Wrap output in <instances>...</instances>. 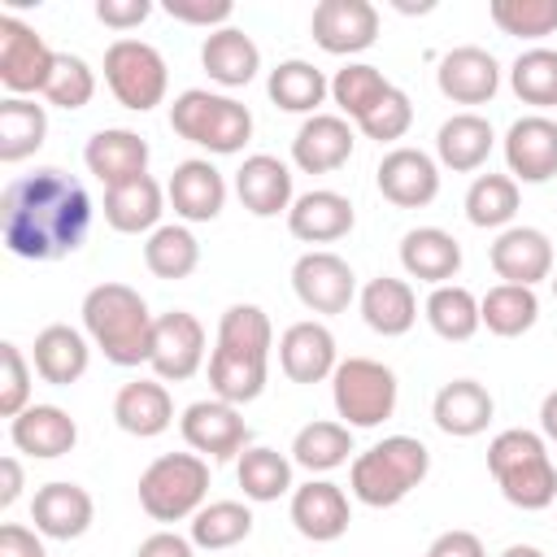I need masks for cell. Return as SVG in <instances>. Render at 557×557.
<instances>
[{
	"mask_svg": "<svg viewBox=\"0 0 557 557\" xmlns=\"http://www.w3.org/2000/svg\"><path fill=\"white\" fill-rule=\"evenodd\" d=\"M292 292L309 313H344L357 300V274L339 252L309 248L292 265Z\"/></svg>",
	"mask_w": 557,
	"mask_h": 557,
	"instance_id": "obj_12",
	"label": "cell"
},
{
	"mask_svg": "<svg viewBox=\"0 0 557 557\" xmlns=\"http://www.w3.org/2000/svg\"><path fill=\"white\" fill-rule=\"evenodd\" d=\"M309 35L331 57H357L379 39V9L370 0H318Z\"/></svg>",
	"mask_w": 557,
	"mask_h": 557,
	"instance_id": "obj_14",
	"label": "cell"
},
{
	"mask_svg": "<svg viewBox=\"0 0 557 557\" xmlns=\"http://www.w3.org/2000/svg\"><path fill=\"white\" fill-rule=\"evenodd\" d=\"M278 366L292 383H322L335 374L339 357H335V335L326 322H292L283 335H278Z\"/></svg>",
	"mask_w": 557,
	"mask_h": 557,
	"instance_id": "obj_23",
	"label": "cell"
},
{
	"mask_svg": "<svg viewBox=\"0 0 557 557\" xmlns=\"http://www.w3.org/2000/svg\"><path fill=\"white\" fill-rule=\"evenodd\" d=\"M148 366H152V379H161V383H187L205 366V326H200V318L187 313V309L157 313Z\"/></svg>",
	"mask_w": 557,
	"mask_h": 557,
	"instance_id": "obj_13",
	"label": "cell"
},
{
	"mask_svg": "<svg viewBox=\"0 0 557 557\" xmlns=\"http://www.w3.org/2000/svg\"><path fill=\"white\" fill-rule=\"evenodd\" d=\"M57 52L17 13H0V83L9 96H44Z\"/></svg>",
	"mask_w": 557,
	"mask_h": 557,
	"instance_id": "obj_10",
	"label": "cell"
},
{
	"mask_svg": "<svg viewBox=\"0 0 557 557\" xmlns=\"http://www.w3.org/2000/svg\"><path fill=\"white\" fill-rule=\"evenodd\" d=\"M548 287H553V296H557V270H553V278H548Z\"/></svg>",
	"mask_w": 557,
	"mask_h": 557,
	"instance_id": "obj_59",
	"label": "cell"
},
{
	"mask_svg": "<svg viewBox=\"0 0 557 557\" xmlns=\"http://www.w3.org/2000/svg\"><path fill=\"white\" fill-rule=\"evenodd\" d=\"M496 148V131L483 113L466 109V113H453L448 122H440L435 131V157L444 170L453 174H474Z\"/></svg>",
	"mask_w": 557,
	"mask_h": 557,
	"instance_id": "obj_31",
	"label": "cell"
},
{
	"mask_svg": "<svg viewBox=\"0 0 557 557\" xmlns=\"http://www.w3.org/2000/svg\"><path fill=\"white\" fill-rule=\"evenodd\" d=\"M104 83L113 91V100L131 113H148L165 100L170 91V70L165 57L144 44V39H113L104 48Z\"/></svg>",
	"mask_w": 557,
	"mask_h": 557,
	"instance_id": "obj_9",
	"label": "cell"
},
{
	"mask_svg": "<svg viewBox=\"0 0 557 557\" xmlns=\"http://www.w3.org/2000/svg\"><path fill=\"white\" fill-rule=\"evenodd\" d=\"M357 309L366 318V326L383 339H396L405 331H413L418 322V296L405 278H392V274H379L370 278L361 292H357Z\"/></svg>",
	"mask_w": 557,
	"mask_h": 557,
	"instance_id": "obj_34",
	"label": "cell"
},
{
	"mask_svg": "<svg viewBox=\"0 0 557 557\" xmlns=\"http://www.w3.org/2000/svg\"><path fill=\"white\" fill-rule=\"evenodd\" d=\"M509 87L522 104L553 109L557 104V48H527L509 65Z\"/></svg>",
	"mask_w": 557,
	"mask_h": 557,
	"instance_id": "obj_46",
	"label": "cell"
},
{
	"mask_svg": "<svg viewBox=\"0 0 557 557\" xmlns=\"http://www.w3.org/2000/svg\"><path fill=\"white\" fill-rule=\"evenodd\" d=\"M235 479H239L244 496L257 505H270L278 496L296 492L292 487V457H283L278 448H265V444H248L235 457Z\"/></svg>",
	"mask_w": 557,
	"mask_h": 557,
	"instance_id": "obj_40",
	"label": "cell"
},
{
	"mask_svg": "<svg viewBox=\"0 0 557 557\" xmlns=\"http://www.w3.org/2000/svg\"><path fill=\"white\" fill-rule=\"evenodd\" d=\"M91 96H96V70H91L83 57H74V52H57V65H52V74H48L44 100H48L52 109L74 113V109L91 104Z\"/></svg>",
	"mask_w": 557,
	"mask_h": 557,
	"instance_id": "obj_47",
	"label": "cell"
},
{
	"mask_svg": "<svg viewBox=\"0 0 557 557\" xmlns=\"http://www.w3.org/2000/svg\"><path fill=\"white\" fill-rule=\"evenodd\" d=\"M487 261H492L500 283L535 287V283L553 278V239L540 226H505L492 239Z\"/></svg>",
	"mask_w": 557,
	"mask_h": 557,
	"instance_id": "obj_16",
	"label": "cell"
},
{
	"mask_svg": "<svg viewBox=\"0 0 557 557\" xmlns=\"http://www.w3.org/2000/svg\"><path fill=\"white\" fill-rule=\"evenodd\" d=\"M500 557H544V553H540L535 544H509V548H505Z\"/></svg>",
	"mask_w": 557,
	"mask_h": 557,
	"instance_id": "obj_58",
	"label": "cell"
},
{
	"mask_svg": "<svg viewBox=\"0 0 557 557\" xmlns=\"http://www.w3.org/2000/svg\"><path fill=\"white\" fill-rule=\"evenodd\" d=\"M374 183H379L387 205H396V209H426L440 196V165H435L431 152L400 144V148L383 152V161L374 170Z\"/></svg>",
	"mask_w": 557,
	"mask_h": 557,
	"instance_id": "obj_15",
	"label": "cell"
},
{
	"mask_svg": "<svg viewBox=\"0 0 557 557\" xmlns=\"http://www.w3.org/2000/svg\"><path fill=\"white\" fill-rule=\"evenodd\" d=\"M505 165L513 183H548L557 174V122L527 113L505 131Z\"/></svg>",
	"mask_w": 557,
	"mask_h": 557,
	"instance_id": "obj_18",
	"label": "cell"
},
{
	"mask_svg": "<svg viewBox=\"0 0 557 557\" xmlns=\"http://www.w3.org/2000/svg\"><path fill=\"white\" fill-rule=\"evenodd\" d=\"M9 440L17 453L35 457V461H52L74 453L78 444V422L61 409V405H26L13 422H9Z\"/></svg>",
	"mask_w": 557,
	"mask_h": 557,
	"instance_id": "obj_26",
	"label": "cell"
},
{
	"mask_svg": "<svg viewBox=\"0 0 557 557\" xmlns=\"http://www.w3.org/2000/svg\"><path fill=\"white\" fill-rule=\"evenodd\" d=\"M148 13H152L148 0H96V17L109 30H135L148 22Z\"/></svg>",
	"mask_w": 557,
	"mask_h": 557,
	"instance_id": "obj_52",
	"label": "cell"
},
{
	"mask_svg": "<svg viewBox=\"0 0 557 557\" xmlns=\"http://www.w3.org/2000/svg\"><path fill=\"white\" fill-rule=\"evenodd\" d=\"M30 361H26V352L13 344V339H4L0 344V418H17L26 405H30Z\"/></svg>",
	"mask_w": 557,
	"mask_h": 557,
	"instance_id": "obj_49",
	"label": "cell"
},
{
	"mask_svg": "<svg viewBox=\"0 0 557 557\" xmlns=\"http://www.w3.org/2000/svg\"><path fill=\"white\" fill-rule=\"evenodd\" d=\"M48 139V109L30 96H4L0 100V161L17 165L35 157Z\"/></svg>",
	"mask_w": 557,
	"mask_h": 557,
	"instance_id": "obj_37",
	"label": "cell"
},
{
	"mask_svg": "<svg viewBox=\"0 0 557 557\" xmlns=\"http://www.w3.org/2000/svg\"><path fill=\"white\" fill-rule=\"evenodd\" d=\"M435 87L453 104H487L500 87V61L479 44L448 48L435 65Z\"/></svg>",
	"mask_w": 557,
	"mask_h": 557,
	"instance_id": "obj_17",
	"label": "cell"
},
{
	"mask_svg": "<svg viewBox=\"0 0 557 557\" xmlns=\"http://www.w3.org/2000/svg\"><path fill=\"white\" fill-rule=\"evenodd\" d=\"M518 218V183L509 174H479L466 187V222L479 231H505Z\"/></svg>",
	"mask_w": 557,
	"mask_h": 557,
	"instance_id": "obj_44",
	"label": "cell"
},
{
	"mask_svg": "<svg viewBox=\"0 0 557 557\" xmlns=\"http://www.w3.org/2000/svg\"><path fill=\"white\" fill-rule=\"evenodd\" d=\"M274 326L261 305H231L218 318V339L209 352V392L226 405H248L270 379Z\"/></svg>",
	"mask_w": 557,
	"mask_h": 557,
	"instance_id": "obj_2",
	"label": "cell"
},
{
	"mask_svg": "<svg viewBox=\"0 0 557 557\" xmlns=\"http://www.w3.org/2000/svg\"><path fill=\"white\" fill-rule=\"evenodd\" d=\"M165 200L183 222H213L226 209V178L213 161L187 157L174 165V174L165 183Z\"/></svg>",
	"mask_w": 557,
	"mask_h": 557,
	"instance_id": "obj_20",
	"label": "cell"
},
{
	"mask_svg": "<svg viewBox=\"0 0 557 557\" xmlns=\"http://www.w3.org/2000/svg\"><path fill=\"white\" fill-rule=\"evenodd\" d=\"M387 91H392V83L379 74V65H366V61H348L331 78V100H335L339 117H348V122H361Z\"/></svg>",
	"mask_w": 557,
	"mask_h": 557,
	"instance_id": "obj_45",
	"label": "cell"
},
{
	"mask_svg": "<svg viewBox=\"0 0 557 557\" xmlns=\"http://www.w3.org/2000/svg\"><path fill=\"white\" fill-rule=\"evenodd\" d=\"M287 513H292V527H296L305 540H313V544L339 540V535L348 531V522H352V505H348L344 487L331 483V479H309V483H300V487L292 492Z\"/></svg>",
	"mask_w": 557,
	"mask_h": 557,
	"instance_id": "obj_19",
	"label": "cell"
},
{
	"mask_svg": "<svg viewBox=\"0 0 557 557\" xmlns=\"http://www.w3.org/2000/svg\"><path fill=\"white\" fill-rule=\"evenodd\" d=\"M83 331L91 348L104 352L113 366H144L152 357V326L157 318L148 313V300L131 283H96L83 296Z\"/></svg>",
	"mask_w": 557,
	"mask_h": 557,
	"instance_id": "obj_3",
	"label": "cell"
},
{
	"mask_svg": "<svg viewBox=\"0 0 557 557\" xmlns=\"http://www.w3.org/2000/svg\"><path fill=\"white\" fill-rule=\"evenodd\" d=\"M209 505V461L200 453H161L139 474V509L152 522H183Z\"/></svg>",
	"mask_w": 557,
	"mask_h": 557,
	"instance_id": "obj_7",
	"label": "cell"
},
{
	"mask_svg": "<svg viewBox=\"0 0 557 557\" xmlns=\"http://www.w3.org/2000/svg\"><path fill=\"white\" fill-rule=\"evenodd\" d=\"M422 318H426V326H431L440 339H448V344H466V339L483 326V318H479V296H474L470 287H461V283L431 287V296H426V305H422Z\"/></svg>",
	"mask_w": 557,
	"mask_h": 557,
	"instance_id": "obj_39",
	"label": "cell"
},
{
	"mask_svg": "<svg viewBox=\"0 0 557 557\" xmlns=\"http://www.w3.org/2000/svg\"><path fill=\"white\" fill-rule=\"evenodd\" d=\"M44 557H48V553H44Z\"/></svg>",
	"mask_w": 557,
	"mask_h": 557,
	"instance_id": "obj_61",
	"label": "cell"
},
{
	"mask_svg": "<svg viewBox=\"0 0 557 557\" xmlns=\"http://www.w3.org/2000/svg\"><path fill=\"white\" fill-rule=\"evenodd\" d=\"M422 557H426V553H422Z\"/></svg>",
	"mask_w": 557,
	"mask_h": 557,
	"instance_id": "obj_60",
	"label": "cell"
},
{
	"mask_svg": "<svg viewBox=\"0 0 557 557\" xmlns=\"http://www.w3.org/2000/svg\"><path fill=\"white\" fill-rule=\"evenodd\" d=\"M400 265L409 278L444 287L461 270V244L444 226H413L400 235Z\"/></svg>",
	"mask_w": 557,
	"mask_h": 557,
	"instance_id": "obj_30",
	"label": "cell"
},
{
	"mask_svg": "<svg viewBox=\"0 0 557 557\" xmlns=\"http://www.w3.org/2000/svg\"><path fill=\"white\" fill-rule=\"evenodd\" d=\"M487 470L500 487V496L513 509L540 513L557 500V466L548 457V440L527 426H509L492 435L487 444Z\"/></svg>",
	"mask_w": 557,
	"mask_h": 557,
	"instance_id": "obj_4",
	"label": "cell"
},
{
	"mask_svg": "<svg viewBox=\"0 0 557 557\" xmlns=\"http://www.w3.org/2000/svg\"><path fill=\"white\" fill-rule=\"evenodd\" d=\"M96 518V505H91V492L70 483V479H52L44 487H35V500H30V522L44 540H78L87 535Z\"/></svg>",
	"mask_w": 557,
	"mask_h": 557,
	"instance_id": "obj_21",
	"label": "cell"
},
{
	"mask_svg": "<svg viewBox=\"0 0 557 557\" xmlns=\"http://www.w3.org/2000/svg\"><path fill=\"white\" fill-rule=\"evenodd\" d=\"M0 557H44L39 531L22 527V522H4L0 527Z\"/></svg>",
	"mask_w": 557,
	"mask_h": 557,
	"instance_id": "obj_54",
	"label": "cell"
},
{
	"mask_svg": "<svg viewBox=\"0 0 557 557\" xmlns=\"http://www.w3.org/2000/svg\"><path fill=\"white\" fill-rule=\"evenodd\" d=\"M487 13L513 39H544L557 30V0H492Z\"/></svg>",
	"mask_w": 557,
	"mask_h": 557,
	"instance_id": "obj_48",
	"label": "cell"
},
{
	"mask_svg": "<svg viewBox=\"0 0 557 557\" xmlns=\"http://www.w3.org/2000/svg\"><path fill=\"white\" fill-rule=\"evenodd\" d=\"M178 431H183V444H187L191 453H200L205 461H231V457H239V453L248 448V440H252V431H248L239 405H226V400H218V396L191 400V405L183 409V418H178Z\"/></svg>",
	"mask_w": 557,
	"mask_h": 557,
	"instance_id": "obj_11",
	"label": "cell"
},
{
	"mask_svg": "<svg viewBox=\"0 0 557 557\" xmlns=\"http://www.w3.org/2000/svg\"><path fill=\"white\" fill-rule=\"evenodd\" d=\"M200 65L218 87H248L261 70V48L252 44L248 30L239 26H222L213 35H205L200 44Z\"/></svg>",
	"mask_w": 557,
	"mask_h": 557,
	"instance_id": "obj_35",
	"label": "cell"
},
{
	"mask_svg": "<svg viewBox=\"0 0 557 557\" xmlns=\"http://www.w3.org/2000/svg\"><path fill=\"white\" fill-rule=\"evenodd\" d=\"M426 557H487V548H483V540H479L474 531L453 527V531H440V535L431 540Z\"/></svg>",
	"mask_w": 557,
	"mask_h": 557,
	"instance_id": "obj_53",
	"label": "cell"
},
{
	"mask_svg": "<svg viewBox=\"0 0 557 557\" xmlns=\"http://www.w3.org/2000/svg\"><path fill=\"white\" fill-rule=\"evenodd\" d=\"M426 474H431V448L413 435H387L352 457L348 492L370 509H392L413 487H422Z\"/></svg>",
	"mask_w": 557,
	"mask_h": 557,
	"instance_id": "obj_5",
	"label": "cell"
},
{
	"mask_svg": "<svg viewBox=\"0 0 557 557\" xmlns=\"http://www.w3.org/2000/svg\"><path fill=\"white\" fill-rule=\"evenodd\" d=\"M144 265L148 274L165 278V283H178L187 274H196L200 265V244L196 235L183 226V222H161L148 239H144Z\"/></svg>",
	"mask_w": 557,
	"mask_h": 557,
	"instance_id": "obj_41",
	"label": "cell"
},
{
	"mask_svg": "<svg viewBox=\"0 0 557 557\" xmlns=\"http://www.w3.org/2000/svg\"><path fill=\"white\" fill-rule=\"evenodd\" d=\"M87 231H91V196L74 174L57 165H39L35 174H17L4 183L0 235L13 257L61 261L83 248Z\"/></svg>",
	"mask_w": 557,
	"mask_h": 557,
	"instance_id": "obj_1",
	"label": "cell"
},
{
	"mask_svg": "<svg viewBox=\"0 0 557 557\" xmlns=\"http://www.w3.org/2000/svg\"><path fill=\"white\" fill-rule=\"evenodd\" d=\"M331 400L344 426L370 431L396 413V400H400L396 370L374 357H344L331 374Z\"/></svg>",
	"mask_w": 557,
	"mask_h": 557,
	"instance_id": "obj_8",
	"label": "cell"
},
{
	"mask_svg": "<svg viewBox=\"0 0 557 557\" xmlns=\"http://www.w3.org/2000/svg\"><path fill=\"white\" fill-rule=\"evenodd\" d=\"M540 435L557 444V387H553V392L540 400Z\"/></svg>",
	"mask_w": 557,
	"mask_h": 557,
	"instance_id": "obj_57",
	"label": "cell"
},
{
	"mask_svg": "<svg viewBox=\"0 0 557 557\" xmlns=\"http://www.w3.org/2000/svg\"><path fill=\"white\" fill-rule=\"evenodd\" d=\"M492 413H496V400H492V392H487L479 379H453V383H444V387L435 392V400H431L435 426H440L444 435H453V440H474V435H483L487 422H492Z\"/></svg>",
	"mask_w": 557,
	"mask_h": 557,
	"instance_id": "obj_29",
	"label": "cell"
},
{
	"mask_svg": "<svg viewBox=\"0 0 557 557\" xmlns=\"http://www.w3.org/2000/svg\"><path fill=\"white\" fill-rule=\"evenodd\" d=\"M135 557H196V544L183 540L178 531H152L148 540H139Z\"/></svg>",
	"mask_w": 557,
	"mask_h": 557,
	"instance_id": "obj_55",
	"label": "cell"
},
{
	"mask_svg": "<svg viewBox=\"0 0 557 557\" xmlns=\"http://www.w3.org/2000/svg\"><path fill=\"white\" fill-rule=\"evenodd\" d=\"M22 461L17 457H4L0 461V509H13L17 505V496H22Z\"/></svg>",
	"mask_w": 557,
	"mask_h": 557,
	"instance_id": "obj_56",
	"label": "cell"
},
{
	"mask_svg": "<svg viewBox=\"0 0 557 557\" xmlns=\"http://www.w3.org/2000/svg\"><path fill=\"white\" fill-rule=\"evenodd\" d=\"M170 131L196 148L231 157L252 139V113L235 96H222L209 87H187L170 104Z\"/></svg>",
	"mask_w": 557,
	"mask_h": 557,
	"instance_id": "obj_6",
	"label": "cell"
},
{
	"mask_svg": "<svg viewBox=\"0 0 557 557\" xmlns=\"http://www.w3.org/2000/svg\"><path fill=\"white\" fill-rule=\"evenodd\" d=\"M30 366H35V374H39L44 383H52V387L78 383V379L87 374V366H91V339H87V331H74V326H65V322L44 326V331L35 335Z\"/></svg>",
	"mask_w": 557,
	"mask_h": 557,
	"instance_id": "obj_28",
	"label": "cell"
},
{
	"mask_svg": "<svg viewBox=\"0 0 557 557\" xmlns=\"http://www.w3.org/2000/svg\"><path fill=\"white\" fill-rule=\"evenodd\" d=\"M235 196H239V205L252 218H278V213H287L292 200H296L287 161H278L270 152L244 157V165L235 170Z\"/></svg>",
	"mask_w": 557,
	"mask_h": 557,
	"instance_id": "obj_25",
	"label": "cell"
},
{
	"mask_svg": "<svg viewBox=\"0 0 557 557\" xmlns=\"http://www.w3.org/2000/svg\"><path fill=\"white\" fill-rule=\"evenodd\" d=\"M413 126V104H409V96L400 91V87H392L361 122H357V131L366 135V139H379V144H396V139H405V131Z\"/></svg>",
	"mask_w": 557,
	"mask_h": 557,
	"instance_id": "obj_50",
	"label": "cell"
},
{
	"mask_svg": "<svg viewBox=\"0 0 557 557\" xmlns=\"http://www.w3.org/2000/svg\"><path fill=\"white\" fill-rule=\"evenodd\" d=\"M165 13L174 22H187V26H205L209 35L231 26L235 17V4L231 0H165Z\"/></svg>",
	"mask_w": 557,
	"mask_h": 557,
	"instance_id": "obj_51",
	"label": "cell"
},
{
	"mask_svg": "<svg viewBox=\"0 0 557 557\" xmlns=\"http://www.w3.org/2000/svg\"><path fill=\"white\" fill-rule=\"evenodd\" d=\"M479 318L492 335L500 339H518L540 322V296L535 287H513V283H496L483 292L479 300Z\"/></svg>",
	"mask_w": 557,
	"mask_h": 557,
	"instance_id": "obj_38",
	"label": "cell"
},
{
	"mask_svg": "<svg viewBox=\"0 0 557 557\" xmlns=\"http://www.w3.org/2000/svg\"><path fill=\"white\" fill-rule=\"evenodd\" d=\"M352 122L339 113H313L292 135V165L305 174H331L352 157Z\"/></svg>",
	"mask_w": 557,
	"mask_h": 557,
	"instance_id": "obj_22",
	"label": "cell"
},
{
	"mask_svg": "<svg viewBox=\"0 0 557 557\" xmlns=\"http://www.w3.org/2000/svg\"><path fill=\"white\" fill-rule=\"evenodd\" d=\"M113 422L126 435H135V440H152V435L170 431L174 400H170L165 383L161 379H131V383H122L117 396H113Z\"/></svg>",
	"mask_w": 557,
	"mask_h": 557,
	"instance_id": "obj_32",
	"label": "cell"
},
{
	"mask_svg": "<svg viewBox=\"0 0 557 557\" xmlns=\"http://www.w3.org/2000/svg\"><path fill=\"white\" fill-rule=\"evenodd\" d=\"M148 157H152L148 139L126 131V126H104L83 144V165L104 187H117V183H131V178L148 174Z\"/></svg>",
	"mask_w": 557,
	"mask_h": 557,
	"instance_id": "obj_24",
	"label": "cell"
},
{
	"mask_svg": "<svg viewBox=\"0 0 557 557\" xmlns=\"http://www.w3.org/2000/svg\"><path fill=\"white\" fill-rule=\"evenodd\" d=\"M352 222H357L352 200L344 191H331V187H313V191L296 196L287 209V231L300 244H335L352 231Z\"/></svg>",
	"mask_w": 557,
	"mask_h": 557,
	"instance_id": "obj_27",
	"label": "cell"
},
{
	"mask_svg": "<svg viewBox=\"0 0 557 557\" xmlns=\"http://www.w3.org/2000/svg\"><path fill=\"white\" fill-rule=\"evenodd\" d=\"M265 91H270V100H274L283 113H305V117H313L318 104L331 96V78H326L313 61L292 57V61H278V65L270 70Z\"/></svg>",
	"mask_w": 557,
	"mask_h": 557,
	"instance_id": "obj_36",
	"label": "cell"
},
{
	"mask_svg": "<svg viewBox=\"0 0 557 557\" xmlns=\"http://www.w3.org/2000/svg\"><path fill=\"white\" fill-rule=\"evenodd\" d=\"M352 453V426L344 422H331V418H318V422H305L292 440V461L305 466L309 474H326L335 466H344Z\"/></svg>",
	"mask_w": 557,
	"mask_h": 557,
	"instance_id": "obj_42",
	"label": "cell"
},
{
	"mask_svg": "<svg viewBox=\"0 0 557 557\" xmlns=\"http://www.w3.org/2000/svg\"><path fill=\"white\" fill-rule=\"evenodd\" d=\"M165 213V187L152 174H139L131 183L104 187V222L122 235H152Z\"/></svg>",
	"mask_w": 557,
	"mask_h": 557,
	"instance_id": "obj_33",
	"label": "cell"
},
{
	"mask_svg": "<svg viewBox=\"0 0 557 557\" xmlns=\"http://www.w3.org/2000/svg\"><path fill=\"white\" fill-rule=\"evenodd\" d=\"M252 535V509L244 500H209L196 518H191V544L205 553H226L235 544H244Z\"/></svg>",
	"mask_w": 557,
	"mask_h": 557,
	"instance_id": "obj_43",
	"label": "cell"
}]
</instances>
